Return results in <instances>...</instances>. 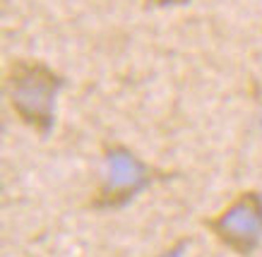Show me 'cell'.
Here are the masks:
<instances>
[{
  "label": "cell",
  "mask_w": 262,
  "mask_h": 257,
  "mask_svg": "<svg viewBox=\"0 0 262 257\" xmlns=\"http://www.w3.org/2000/svg\"><path fill=\"white\" fill-rule=\"evenodd\" d=\"M65 80L43 60L12 58L3 75V91L19 123L46 137L53 128V101Z\"/></svg>",
  "instance_id": "cell-1"
},
{
  "label": "cell",
  "mask_w": 262,
  "mask_h": 257,
  "mask_svg": "<svg viewBox=\"0 0 262 257\" xmlns=\"http://www.w3.org/2000/svg\"><path fill=\"white\" fill-rule=\"evenodd\" d=\"M200 226L212 233L222 248L238 257L253 255L262 238V193L253 188L241 190L222 212L200 219Z\"/></svg>",
  "instance_id": "cell-2"
},
{
  "label": "cell",
  "mask_w": 262,
  "mask_h": 257,
  "mask_svg": "<svg viewBox=\"0 0 262 257\" xmlns=\"http://www.w3.org/2000/svg\"><path fill=\"white\" fill-rule=\"evenodd\" d=\"M106 169L108 178H103L84 200V209L106 212L118 209L133 200L144 185L151 183V176H166L164 171H154L137 159L125 147H106Z\"/></svg>",
  "instance_id": "cell-3"
},
{
  "label": "cell",
  "mask_w": 262,
  "mask_h": 257,
  "mask_svg": "<svg viewBox=\"0 0 262 257\" xmlns=\"http://www.w3.org/2000/svg\"><path fill=\"white\" fill-rule=\"evenodd\" d=\"M147 5H154V8H168V5H185L188 0H144Z\"/></svg>",
  "instance_id": "cell-4"
}]
</instances>
